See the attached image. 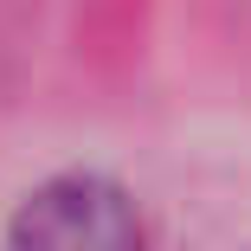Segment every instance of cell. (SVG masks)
I'll return each instance as SVG.
<instances>
[{
  "instance_id": "obj_1",
  "label": "cell",
  "mask_w": 251,
  "mask_h": 251,
  "mask_svg": "<svg viewBox=\"0 0 251 251\" xmlns=\"http://www.w3.org/2000/svg\"><path fill=\"white\" fill-rule=\"evenodd\" d=\"M135 232L142 226L123 206V193L97 187V180H58L39 200H26V213H20V238H45V245H123Z\"/></svg>"
}]
</instances>
